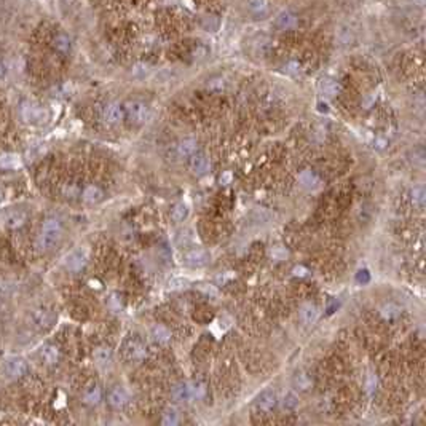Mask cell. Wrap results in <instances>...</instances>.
<instances>
[{
  "instance_id": "obj_1",
  "label": "cell",
  "mask_w": 426,
  "mask_h": 426,
  "mask_svg": "<svg viewBox=\"0 0 426 426\" xmlns=\"http://www.w3.org/2000/svg\"><path fill=\"white\" fill-rule=\"evenodd\" d=\"M61 236H63V225H61L59 219L56 217H48L43 220L42 224V232L37 236V241H36V246L38 251H50V249L55 248Z\"/></svg>"
},
{
  "instance_id": "obj_2",
  "label": "cell",
  "mask_w": 426,
  "mask_h": 426,
  "mask_svg": "<svg viewBox=\"0 0 426 426\" xmlns=\"http://www.w3.org/2000/svg\"><path fill=\"white\" fill-rule=\"evenodd\" d=\"M123 112L126 115V118L134 125L145 123L148 120V115H150L148 107L144 103H141V101H128L123 106Z\"/></svg>"
},
{
  "instance_id": "obj_3",
  "label": "cell",
  "mask_w": 426,
  "mask_h": 426,
  "mask_svg": "<svg viewBox=\"0 0 426 426\" xmlns=\"http://www.w3.org/2000/svg\"><path fill=\"white\" fill-rule=\"evenodd\" d=\"M21 117L24 121L32 125H42L48 120V112H46L45 107L38 106V104H32V103H26L21 107Z\"/></svg>"
},
{
  "instance_id": "obj_4",
  "label": "cell",
  "mask_w": 426,
  "mask_h": 426,
  "mask_svg": "<svg viewBox=\"0 0 426 426\" xmlns=\"http://www.w3.org/2000/svg\"><path fill=\"white\" fill-rule=\"evenodd\" d=\"M2 370L6 378L16 380V378H21L23 375L28 374V362L23 357H13V359H8L3 364Z\"/></svg>"
},
{
  "instance_id": "obj_5",
  "label": "cell",
  "mask_w": 426,
  "mask_h": 426,
  "mask_svg": "<svg viewBox=\"0 0 426 426\" xmlns=\"http://www.w3.org/2000/svg\"><path fill=\"white\" fill-rule=\"evenodd\" d=\"M86 262H88V252L85 249H75V251L69 252L64 257V267L69 272H80L82 268H85Z\"/></svg>"
},
{
  "instance_id": "obj_6",
  "label": "cell",
  "mask_w": 426,
  "mask_h": 426,
  "mask_svg": "<svg viewBox=\"0 0 426 426\" xmlns=\"http://www.w3.org/2000/svg\"><path fill=\"white\" fill-rule=\"evenodd\" d=\"M26 220H28V214H26V211H23V209H11V211H6L2 215V219H0L2 225L8 230H16L19 227H23L26 224Z\"/></svg>"
},
{
  "instance_id": "obj_7",
  "label": "cell",
  "mask_w": 426,
  "mask_h": 426,
  "mask_svg": "<svg viewBox=\"0 0 426 426\" xmlns=\"http://www.w3.org/2000/svg\"><path fill=\"white\" fill-rule=\"evenodd\" d=\"M208 262H209V254L201 248H193L184 254V263L192 268L205 267Z\"/></svg>"
},
{
  "instance_id": "obj_8",
  "label": "cell",
  "mask_w": 426,
  "mask_h": 426,
  "mask_svg": "<svg viewBox=\"0 0 426 426\" xmlns=\"http://www.w3.org/2000/svg\"><path fill=\"white\" fill-rule=\"evenodd\" d=\"M125 117V112H123V107H121L118 103H109L103 110V118L106 123L109 125H117L120 123L121 120Z\"/></svg>"
},
{
  "instance_id": "obj_9",
  "label": "cell",
  "mask_w": 426,
  "mask_h": 426,
  "mask_svg": "<svg viewBox=\"0 0 426 426\" xmlns=\"http://www.w3.org/2000/svg\"><path fill=\"white\" fill-rule=\"evenodd\" d=\"M209 158L206 157L205 153H197L195 152L192 157H190V161H188V168H190V171L193 174L197 176H201L205 174L208 170H209Z\"/></svg>"
},
{
  "instance_id": "obj_10",
  "label": "cell",
  "mask_w": 426,
  "mask_h": 426,
  "mask_svg": "<svg viewBox=\"0 0 426 426\" xmlns=\"http://www.w3.org/2000/svg\"><path fill=\"white\" fill-rule=\"evenodd\" d=\"M125 356L130 361H141L145 356V348L139 340H130L125 345Z\"/></svg>"
},
{
  "instance_id": "obj_11",
  "label": "cell",
  "mask_w": 426,
  "mask_h": 426,
  "mask_svg": "<svg viewBox=\"0 0 426 426\" xmlns=\"http://www.w3.org/2000/svg\"><path fill=\"white\" fill-rule=\"evenodd\" d=\"M297 24H299V19H297L295 15L289 11H283L280 13L278 16L275 19V26L278 28L280 31H290V29H295Z\"/></svg>"
},
{
  "instance_id": "obj_12",
  "label": "cell",
  "mask_w": 426,
  "mask_h": 426,
  "mask_svg": "<svg viewBox=\"0 0 426 426\" xmlns=\"http://www.w3.org/2000/svg\"><path fill=\"white\" fill-rule=\"evenodd\" d=\"M40 359H42L46 366H55L59 361V350L51 343H46L40 348Z\"/></svg>"
},
{
  "instance_id": "obj_13",
  "label": "cell",
  "mask_w": 426,
  "mask_h": 426,
  "mask_svg": "<svg viewBox=\"0 0 426 426\" xmlns=\"http://www.w3.org/2000/svg\"><path fill=\"white\" fill-rule=\"evenodd\" d=\"M255 405L263 412H268L272 410L275 405H276V394L273 393L272 390H265L257 396L255 399Z\"/></svg>"
},
{
  "instance_id": "obj_14",
  "label": "cell",
  "mask_w": 426,
  "mask_h": 426,
  "mask_svg": "<svg viewBox=\"0 0 426 426\" xmlns=\"http://www.w3.org/2000/svg\"><path fill=\"white\" fill-rule=\"evenodd\" d=\"M82 200L86 205H96V203L104 200V192L103 188H99L98 185H88L83 188L82 192Z\"/></svg>"
},
{
  "instance_id": "obj_15",
  "label": "cell",
  "mask_w": 426,
  "mask_h": 426,
  "mask_svg": "<svg viewBox=\"0 0 426 426\" xmlns=\"http://www.w3.org/2000/svg\"><path fill=\"white\" fill-rule=\"evenodd\" d=\"M176 152L179 157H192L195 152H198V142L195 139H184L179 141L176 145Z\"/></svg>"
},
{
  "instance_id": "obj_16",
  "label": "cell",
  "mask_w": 426,
  "mask_h": 426,
  "mask_svg": "<svg viewBox=\"0 0 426 426\" xmlns=\"http://www.w3.org/2000/svg\"><path fill=\"white\" fill-rule=\"evenodd\" d=\"M93 357H94V361H96L98 366H107V364L112 362L113 353H112V350L109 347L101 345V347H98L96 350L93 351Z\"/></svg>"
},
{
  "instance_id": "obj_17",
  "label": "cell",
  "mask_w": 426,
  "mask_h": 426,
  "mask_svg": "<svg viewBox=\"0 0 426 426\" xmlns=\"http://www.w3.org/2000/svg\"><path fill=\"white\" fill-rule=\"evenodd\" d=\"M300 320L308 324V326H312V324H315L318 321V318H320V312H318V308L313 305V303H305L302 308H300Z\"/></svg>"
},
{
  "instance_id": "obj_18",
  "label": "cell",
  "mask_w": 426,
  "mask_h": 426,
  "mask_svg": "<svg viewBox=\"0 0 426 426\" xmlns=\"http://www.w3.org/2000/svg\"><path fill=\"white\" fill-rule=\"evenodd\" d=\"M299 182L302 187H305L307 190H315V188L320 187V178L310 170H305L299 174Z\"/></svg>"
},
{
  "instance_id": "obj_19",
  "label": "cell",
  "mask_w": 426,
  "mask_h": 426,
  "mask_svg": "<svg viewBox=\"0 0 426 426\" xmlns=\"http://www.w3.org/2000/svg\"><path fill=\"white\" fill-rule=\"evenodd\" d=\"M32 320H34V324H36L37 327H50L53 316L48 310L40 308V310H36V312L32 313Z\"/></svg>"
},
{
  "instance_id": "obj_20",
  "label": "cell",
  "mask_w": 426,
  "mask_h": 426,
  "mask_svg": "<svg viewBox=\"0 0 426 426\" xmlns=\"http://www.w3.org/2000/svg\"><path fill=\"white\" fill-rule=\"evenodd\" d=\"M128 401V396L125 393V390L121 388H113L109 393V404L115 409H121Z\"/></svg>"
},
{
  "instance_id": "obj_21",
  "label": "cell",
  "mask_w": 426,
  "mask_h": 426,
  "mask_svg": "<svg viewBox=\"0 0 426 426\" xmlns=\"http://www.w3.org/2000/svg\"><path fill=\"white\" fill-rule=\"evenodd\" d=\"M21 165V158L16 153H2L0 155V168L2 170H15Z\"/></svg>"
},
{
  "instance_id": "obj_22",
  "label": "cell",
  "mask_w": 426,
  "mask_h": 426,
  "mask_svg": "<svg viewBox=\"0 0 426 426\" xmlns=\"http://www.w3.org/2000/svg\"><path fill=\"white\" fill-rule=\"evenodd\" d=\"M173 397L179 402H185L188 399H192V391L188 383H179L173 388Z\"/></svg>"
},
{
  "instance_id": "obj_23",
  "label": "cell",
  "mask_w": 426,
  "mask_h": 426,
  "mask_svg": "<svg viewBox=\"0 0 426 426\" xmlns=\"http://www.w3.org/2000/svg\"><path fill=\"white\" fill-rule=\"evenodd\" d=\"M320 91L324 94V96H329L332 98L335 94H339L340 91V85L335 82V80H330V78H324L320 82Z\"/></svg>"
},
{
  "instance_id": "obj_24",
  "label": "cell",
  "mask_w": 426,
  "mask_h": 426,
  "mask_svg": "<svg viewBox=\"0 0 426 426\" xmlns=\"http://www.w3.org/2000/svg\"><path fill=\"white\" fill-rule=\"evenodd\" d=\"M53 45H55V48L59 53H64V55H67V53H69L71 48H72V40H71L69 36H66V34H58V36L55 37V40H53Z\"/></svg>"
},
{
  "instance_id": "obj_25",
  "label": "cell",
  "mask_w": 426,
  "mask_h": 426,
  "mask_svg": "<svg viewBox=\"0 0 426 426\" xmlns=\"http://www.w3.org/2000/svg\"><path fill=\"white\" fill-rule=\"evenodd\" d=\"M312 378H310L307 374H303V372H297V374L294 375V378H292V385H294V388L295 390H299V391H307V390H310L312 388Z\"/></svg>"
},
{
  "instance_id": "obj_26",
  "label": "cell",
  "mask_w": 426,
  "mask_h": 426,
  "mask_svg": "<svg viewBox=\"0 0 426 426\" xmlns=\"http://www.w3.org/2000/svg\"><path fill=\"white\" fill-rule=\"evenodd\" d=\"M83 401H85L86 404H90V405L99 404V401H101V388L98 387V385H91V387H88V388L85 390Z\"/></svg>"
},
{
  "instance_id": "obj_27",
  "label": "cell",
  "mask_w": 426,
  "mask_h": 426,
  "mask_svg": "<svg viewBox=\"0 0 426 426\" xmlns=\"http://www.w3.org/2000/svg\"><path fill=\"white\" fill-rule=\"evenodd\" d=\"M152 339L158 343H166L168 340L171 339V332L170 329L165 327V326H155L152 329Z\"/></svg>"
},
{
  "instance_id": "obj_28",
  "label": "cell",
  "mask_w": 426,
  "mask_h": 426,
  "mask_svg": "<svg viewBox=\"0 0 426 426\" xmlns=\"http://www.w3.org/2000/svg\"><path fill=\"white\" fill-rule=\"evenodd\" d=\"M188 215V206L185 205V203H178L174 208H173V213H171V217L176 220V222H184L187 219Z\"/></svg>"
},
{
  "instance_id": "obj_29",
  "label": "cell",
  "mask_w": 426,
  "mask_h": 426,
  "mask_svg": "<svg viewBox=\"0 0 426 426\" xmlns=\"http://www.w3.org/2000/svg\"><path fill=\"white\" fill-rule=\"evenodd\" d=\"M270 257H272L275 262H283L289 257V251L284 246H275L270 249Z\"/></svg>"
},
{
  "instance_id": "obj_30",
  "label": "cell",
  "mask_w": 426,
  "mask_h": 426,
  "mask_svg": "<svg viewBox=\"0 0 426 426\" xmlns=\"http://www.w3.org/2000/svg\"><path fill=\"white\" fill-rule=\"evenodd\" d=\"M281 405H283L284 410H295L297 407H299V397H297L294 393H287L283 397Z\"/></svg>"
},
{
  "instance_id": "obj_31",
  "label": "cell",
  "mask_w": 426,
  "mask_h": 426,
  "mask_svg": "<svg viewBox=\"0 0 426 426\" xmlns=\"http://www.w3.org/2000/svg\"><path fill=\"white\" fill-rule=\"evenodd\" d=\"M179 420V415L178 412H176V409L173 407H168L165 412H163V417H161V422H163V425H176Z\"/></svg>"
},
{
  "instance_id": "obj_32",
  "label": "cell",
  "mask_w": 426,
  "mask_h": 426,
  "mask_svg": "<svg viewBox=\"0 0 426 426\" xmlns=\"http://www.w3.org/2000/svg\"><path fill=\"white\" fill-rule=\"evenodd\" d=\"M380 313L385 320H394V318L399 315V308L394 305V303H387V305L382 307Z\"/></svg>"
},
{
  "instance_id": "obj_33",
  "label": "cell",
  "mask_w": 426,
  "mask_h": 426,
  "mask_svg": "<svg viewBox=\"0 0 426 426\" xmlns=\"http://www.w3.org/2000/svg\"><path fill=\"white\" fill-rule=\"evenodd\" d=\"M248 5H249V8H251L252 13H263L268 8L267 0H249Z\"/></svg>"
},
{
  "instance_id": "obj_34",
  "label": "cell",
  "mask_w": 426,
  "mask_h": 426,
  "mask_svg": "<svg viewBox=\"0 0 426 426\" xmlns=\"http://www.w3.org/2000/svg\"><path fill=\"white\" fill-rule=\"evenodd\" d=\"M410 195H412V201H414L417 206H423L425 205V190L422 187H414V188H412Z\"/></svg>"
},
{
  "instance_id": "obj_35",
  "label": "cell",
  "mask_w": 426,
  "mask_h": 426,
  "mask_svg": "<svg viewBox=\"0 0 426 426\" xmlns=\"http://www.w3.org/2000/svg\"><path fill=\"white\" fill-rule=\"evenodd\" d=\"M190 391H192V397L201 399L206 394V387L203 383H193V385H190Z\"/></svg>"
},
{
  "instance_id": "obj_36",
  "label": "cell",
  "mask_w": 426,
  "mask_h": 426,
  "mask_svg": "<svg viewBox=\"0 0 426 426\" xmlns=\"http://www.w3.org/2000/svg\"><path fill=\"white\" fill-rule=\"evenodd\" d=\"M292 275H294V276H299V278H303V276L308 275V270L303 267V265H297V267H294V270H292Z\"/></svg>"
},
{
  "instance_id": "obj_37",
  "label": "cell",
  "mask_w": 426,
  "mask_h": 426,
  "mask_svg": "<svg viewBox=\"0 0 426 426\" xmlns=\"http://www.w3.org/2000/svg\"><path fill=\"white\" fill-rule=\"evenodd\" d=\"M356 280L359 281V283H369V280H370V276H369V272L367 270H361V272H357V276H356Z\"/></svg>"
},
{
  "instance_id": "obj_38",
  "label": "cell",
  "mask_w": 426,
  "mask_h": 426,
  "mask_svg": "<svg viewBox=\"0 0 426 426\" xmlns=\"http://www.w3.org/2000/svg\"><path fill=\"white\" fill-rule=\"evenodd\" d=\"M224 80H213V83L209 85V88H211V90H214V91H220V90H224Z\"/></svg>"
},
{
  "instance_id": "obj_39",
  "label": "cell",
  "mask_w": 426,
  "mask_h": 426,
  "mask_svg": "<svg viewBox=\"0 0 426 426\" xmlns=\"http://www.w3.org/2000/svg\"><path fill=\"white\" fill-rule=\"evenodd\" d=\"M375 387H377V378L374 375H370L369 382H367V391H369V393H372V391L375 390Z\"/></svg>"
},
{
  "instance_id": "obj_40",
  "label": "cell",
  "mask_w": 426,
  "mask_h": 426,
  "mask_svg": "<svg viewBox=\"0 0 426 426\" xmlns=\"http://www.w3.org/2000/svg\"><path fill=\"white\" fill-rule=\"evenodd\" d=\"M299 69H300V67H299V64H297V63H290L287 66V71L292 72V73H297V72H299Z\"/></svg>"
},
{
  "instance_id": "obj_41",
  "label": "cell",
  "mask_w": 426,
  "mask_h": 426,
  "mask_svg": "<svg viewBox=\"0 0 426 426\" xmlns=\"http://www.w3.org/2000/svg\"><path fill=\"white\" fill-rule=\"evenodd\" d=\"M201 290H203V292H205V294H208V295H215V294H217V292H215V289H214V287H208V286H203Z\"/></svg>"
},
{
  "instance_id": "obj_42",
  "label": "cell",
  "mask_w": 426,
  "mask_h": 426,
  "mask_svg": "<svg viewBox=\"0 0 426 426\" xmlns=\"http://www.w3.org/2000/svg\"><path fill=\"white\" fill-rule=\"evenodd\" d=\"M5 73H6V71H5V66L0 63V80H3L5 78Z\"/></svg>"
},
{
  "instance_id": "obj_43",
  "label": "cell",
  "mask_w": 426,
  "mask_h": 426,
  "mask_svg": "<svg viewBox=\"0 0 426 426\" xmlns=\"http://www.w3.org/2000/svg\"><path fill=\"white\" fill-rule=\"evenodd\" d=\"M228 180H230V174L228 173L224 176V178H220V182H228Z\"/></svg>"
}]
</instances>
